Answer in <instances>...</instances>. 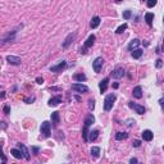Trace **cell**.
<instances>
[{"label":"cell","instance_id":"21","mask_svg":"<svg viewBox=\"0 0 164 164\" xmlns=\"http://www.w3.org/2000/svg\"><path fill=\"white\" fill-rule=\"evenodd\" d=\"M86 76L83 75V73H76V75H73V80L75 81H78V82H83L86 81Z\"/></svg>","mask_w":164,"mask_h":164},{"label":"cell","instance_id":"20","mask_svg":"<svg viewBox=\"0 0 164 164\" xmlns=\"http://www.w3.org/2000/svg\"><path fill=\"white\" fill-rule=\"evenodd\" d=\"M10 154H12L15 159H21V158H23V154L21 153L19 149H12L10 150Z\"/></svg>","mask_w":164,"mask_h":164},{"label":"cell","instance_id":"33","mask_svg":"<svg viewBox=\"0 0 164 164\" xmlns=\"http://www.w3.org/2000/svg\"><path fill=\"white\" fill-rule=\"evenodd\" d=\"M132 145H133V147H138V146L141 145V141H140V140H135Z\"/></svg>","mask_w":164,"mask_h":164},{"label":"cell","instance_id":"18","mask_svg":"<svg viewBox=\"0 0 164 164\" xmlns=\"http://www.w3.org/2000/svg\"><path fill=\"white\" fill-rule=\"evenodd\" d=\"M99 24H100V17L95 15L91 19V22H90V27H91V28H96V27H99Z\"/></svg>","mask_w":164,"mask_h":164},{"label":"cell","instance_id":"36","mask_svg":"<svg viewBox=\"0 0 164 164\" xmlns=\"http://www.w3.org/2000/svg\"><path fill=\"white\" fill-rule=\"evenodd\" d=\"M133 124H135V121H133V119H128V121H127V126H130V127H132Z\"/></svg>","mask_w":164,"mask_h":164},{"label":"cell","instance_id":"2","mask_svg":"<svg viewBox=\"0 0 164 164\" xmlns=\"http://www.w3.org/2000/svg\"><path fill=\"white\" fill-rule=\"evenodd\" d=\"M40 132L42 133L44 137H50V135H51V124H50V122L44 121L42 123H41Z\"/></svg>","mask_w":164,"mask_h":164},{"label":"cell","instance_id":"24","mask_svg":"<svg viewBox=\"0 0 164 164\" xmlns=\"http://www.w3.org/2000/svg\"><path fill=\"white\" fill-rule=\"evenodd\" d=\"M145 21H146V23L149 24V26H151L153 21H154V14H153V13H146V14H145Z\"/></svg>","mask_w":164,"mask_h":164},{"label":"cell","instance_id":"23","mask_svg":"<svg viewBox=\"0 0 164 164\" xmlns=\"http://www.w3.org/2000/svg\"><path fill=\"white\" fill-rule=\"evenodd\" d=\"M142 53H144V50H141V49H136V50H133L132 53H131V55H132L133 59H138V58H141Z\"/></svg>","mask_w":164,"mask_h":164},{"label":"cell","instance_id":"41","mask_svg":"<svg viewBox=\"0 0 164 164\" xmlns=\"http://www.w3.org/2000/svg\"><path fill=\"white\" fill-rule=\"evenodd\" d=\"M50 90L51 91H58V90H62L60 87H50Z\"/></svg>","mask_w":164,"mask_h":164},{"label":"cell","instance_id":"39","mask_svg":"<svg viewBox=\"0 0 164 164\" xmlns=\"http://www.w3.org/2000/svg\"><path fill=\"white\" fill-rule=\"evenodd\" d=\"M1 162H3V164H5V162H7V157H5L4 154H1Z\"/></svg>","mask_w":164,"mask_h":164},{"label":"cell","instance_id":"42","mask_svg":"<svg viewBox=\"0 0 164 164\" xmlns=\"http://www.w3.org/2000/svg\"><path fill=\"white\" fill-rule=\"evenodd\" d=\"M118 87H119V85L117 83V82H114V83H113V89H118Z\"/></svg>","mask_w":164,"mask_h":164},{"label":"cell","instance_id":"14","mask_svg":"<svg viewBox=\"0 0 164 164\" xmlns=\"http://www.w3.org/2000/svg\"><path fill=\"white\" fill-rule=\"evenodd\" d=\"M51 123H53L54 127H56V126L59 124V112L51 113Z\"/></svg>","mask_w":164,"mask_h":164},{"label":"cell","instance_id":"10","mask_svg":"<svg viewBox=\"0 0 164 164\" xmlns=\"http://www.w3.org/2000/svg\"><path fill=\"white\" fill-rule=\"evenodd\" d=\"M59 103H62V96H60V95H58V96H54V97H51V99H49L48 105H49V106H56Z\"/></svg>","mask_w":164,"mask_h":164},{"label":"cell","instance_id":"17","mask_svg":"<svg viewBox=\"0 0 164 164\" xmlns=\"http://www.w3.org/2000/svg\"><path fill=\"white\" fill-rule=\"evenodd\" d=\"M75 36H76V34H71V35H68V37L65 39V41L63 42V48H68V46L72 44V41H73V39H75Z\"/></svg>","mask_w":164,"mask_h":164},{"label":"cell","instance_id":"31","mask_svg":"<svg viewBox=\"0 0 164 164\" xmlns=\"http://www.w3.org/2000/svg\"><path fill=\"white\" fill-rule=\"evenodd\" d=\"M3 110H4V113H5V114H10V106L5 104L4 108H3Z\"/></svg>","mask_w":164,"mask_h":164},{"label":"cell","instance_id":"11","mask_svg":"<svg viewBox=\"0 0 164 164\" xmlns=\"http://www.w3.org/2000/svg\"><path fill=\"white\" fill-rule=\"evenodd\" d=\"M141 136H142L144 141H151L153 137H154V133H153L150 130H145V131H142Z\"/></svg>","mask_w":164,"mask_h":164},{"label":"cell","instance_id":"27","mask_svg":"<svg viewBox=\"0 0 164 164\" xmlns=\"http://www.w3.org/2000/svg\"><path fill=\"white\" fill-rule=\"evenodd\" d=\"M126 30H127V23H123V24H121V26L116 30V34L119 35V34H122V32H124Z\"/></svg>","mask_w":164,"mask_h":164},{"label":"cell","instance_id":"26","mask_svg":"<svg viewBox=\"0 0 164 164\" xmlns=\"http://www.w3.org/2000/svg\"><path fill=\"white\" fill-rule=\"evenodd\" d=\"M97 136H99V131L97 130H94V131H90V141H95L97 138Z\"/></svg>","mask_w":164,"mask_h":164},{"label":"cell","instance_id":"8","mask_svg":"<svg viewBox=\"0 0 164 164\" xmlns=\"http://www.w3.org/2000/svg\"><path fill=\"white\" fill-rule=\"evenodd\" d=\"M7 62L9 64H13V65H19L21 64V58L19 56H15V55H8L7 56Z\"/></svg>","mask_w":164,"mask_h":164},{"label":"cell","instance_id":"9","mask_svg":"<svg viewBox=\"0 0 164 164\" xmlns=\"http://www.w3.org/2000/svg\"><path fill=\"white\" fill-rule=\"evenodd\" d=\"M65 65H67V62L62 60L59 64L54 65V67H50V71H51V72H62V71L65 68Z\"/></svg>","mask_w":164,"mask_h":164},{"label":"cell","instance_id":"12","mask_svg":"<svg viewBox=\"0 0 164 164\" xmlns=\"http://www.w3.org/2000/svg\"><path fill=\"white\" fill-rule=\"evenodd\" d=\"M108 82H109V77H105L104 80H101L99 82V89H100V92H105L106 89H108Z\"/></svg>","mask_w":164,"mask_h":164},{"label":"cell","instance_id":"22","mask_svg":"<svg viewBox=\"0 0 164 164\" xmlns=\"http://www.w3.org/2000/svg\"><path fill=\"white\" fill-rule=\"evenodd\" d=\"M127 137H128V133H127V132H117V133H116V140H117V141L126 140Z\"/></svg>","mask_w":164,"mask_h":164},{"label":"cell","instance_id":"29","mask_svg":"<svg viewBox=\"0 0 164 164\" xmlns=\"http://www.w3.org/2000/svg\"><path fill=\"white\" fill-rule=\"evenodd\" d=\"M89 109H90V110H94V109H95V100L94 99L89 100Z\"/></svg>","mask_w":164,"mask_h":164},{"label":"cell","instance_id":"25","mask_svg":"<svg viewBox=\"0 0 164 164\" xmlns=\"http://www.w3.org/2000/svg\"><path fill=\"white\" fill-rule=\"evenodd\" d=\"M99 155H100V147H97V146L91 147V157L92 158H99Z\"/></svg>","mask_w":164,"mask_h":164},{"label":"cell","instance_id":"19","mask_svg":"<svg viewBox=\"0 0 164 164\" xmlns=\"http://www.w3.org/2000/svg\"><path fill=\"white\" fill-rule=\"evenodd\" d=\"M94 122H95V117L90 113L89 116L86 117V119H85V126H86V127H90V126H91Z\"/></svg>","mask_w":164,"mask_h":164},{"label":"cell","instance_id":"3","mask_svg":"<svg viewBox=\"0 0 164 164\" xmlns=\"http://www.w3.org/2000/svg\"><path fill=\"white\" fill-rule=\"evenodd\" d=\"M72 90L76 92H80V94H87V92H89V87L83 83H73Z\"/></svg>","mask_w":164,"mask_h":164},{"label":"cell","instance_id":"1","mask_svg":"<svg viewBox=\"0 0 164 164\" xmlns=\"http://www.w3.org/2000/svg\"><path fill=\"white\" fill-rule=\"evenodd\" d=\"M117 96L116 94H109L105 96V99H104V110L105 112H109L112 108H113V104L116 101Z\"/></svg>","mask_w":164,"mask_h":164},{"label":"cell","instance_id":"7","mask_svg":"<svg viewBox=\"0 0 164 164\" xmlns=\"http://www.w3.org/2000/svg\"><path fill=\"white\" fill-rule=\"evenodd\" d=\"M17 146H18V149L21 150V153L23 154V158L26 160H30L31 159V157H30V151H28V149H27L26 146H24L23 144H17Z\"/></svg>","mask_w":164,"mask_h":164},{"label":"cell","instance_id":"15","mask_svg":"<svg viewBox=\"0 0 164 164\" xmlns=\"http://www.w3.org/2000/svg\"><path fill=\"white\" fill-rule=\"evenodd\" d=\"M123 76H124V69H123V68H117V69L113 72V78H117V80H118V78H122Z\"/></svg>","mask_w":164,"mask_h":164},{"label":"cell","instance_id":"40","mask_svg":"<svg viewBox=\"0 0 164 164\" xmlns=\"http://www.w3.org/2000/svg\"><path fill=\"white\" fill-rule=\"evenodd\" d=\"M32 150H34V153H35V154H37V153L40 151V149H39V147H36V146H34V147H32Z\"/></svg>","mask_w":164,"mask_h":164},{"label":"cell","instance_id":"16","mask_svg":"<svg viewBox=\"0 0 164 164\" xmlns=\"http://www.w3.org/2000/svg\"><path fill=\"white\" fill-rule=\"evenodd\" d=\"M140 45V40H137V39H133L132 41H131L130 44H128V50H131V51H133V50H136V48Z\"/></svg>","mask_w":164,"mask_h":164},{"label":"cell","instance_id":"6","mask_svg":"<svg viewBox=\"0 0 164 164\" xmlns=\"http://www.w3.org/2000/svg\"><path fill=\"white\" fill-rule=\"evenodd\" d=\"M94 41H95V35H90V36L87 37L86 42H85L83 49H81V54H85V53H86V49L91 48V46L94 45Z\"/></svg>","mask_w":164,"mask_h":164},{"label":"cell","instance_id":"30","mask_svg":"<svg viewBox=\"0 0 164 164\" xmlns=\"http://www.w3.org/2000/svg\"><path fill=\"white\" fill-rule=\"evenodd\" d=\"M146 5H147V8L155 7V5H157V0H149V1L146 3Z\"/></svg>","mask_w":164,"mask_h":164},{"label":"cell","instance_id":"37","mask_svg":"<svg viewBox=\"0 0 164 164\" xmlns=\"http://www.w3.org/2000/svg\"><path fill=\"white\" fill-rule=\"evenodd\" d=\"M36 82H37L39 85H42V83H44V78H42V77H37V78H36Z\"/></svg>","mask_w":164,"mask_h":164},{"label":"cell","instance_id":"5","mask_svg":"<svg viewBox=\"0 0 164 164\" xmlns=\"http://www.w3.org/2000/svg\"><path fill=\"white\" fill-rule=\"evenodd\" d=\"M128 106H130L131 109H133V110H135L137 114H144L145 112H146L142 105H140V104H136V103H133V101H128Z\"/></svg>","mask_w":164,"mask_h":164},{"label":"cell","instance_id":"13","mask_svg":"<svg viewBox=\"0 0 164 164\" xmlns=\"http://www.w3.org/2000/svg\"><path fill=\"white\" fill-rule=\"evenodd\" d=\"M132 94H133V96H135L136 99H141V97H142V87H141V86H136L135 89H133Z\"/></svg>","mask_w":164,"mask_h":164},{"label":"cell","instance_id":"28","mask_svg":"<svg viewBox=\"0 0 164 164\" xmlns=\"http://www.w3.org/2000/svg\"><path fill=\"white\" fill-rule=\"evenodd\" d=\"M131 15H132L131 10H124V12H123V18H124V19H130Z\"/></svg>","mask_w":164,"mask_h":164},{"label":"cell","instance_id":"43","mask_svg":"<svg viewBox=\"0 0 164 164\" xmlns=\"http://www.w3.org/2000/svg\"><path fill=\"white\" fill-rule=\"evenodd\" d=\"M163 151H164V146H163Z\"/></svg>","mask_w":164,"mask_h":164},{"label":"cell","instance_id":"4","mask_svg":"<svg viewBox=\"0 0 164 164\" xmlns=\"http://www.w3.org/2000/svg\"><path fill=\"white\" fill-rule=\"evenodd\" d=\"M104 65V59L101 58V56H99V58H96L94 62H92V68H94V71L96 73H100V71H101Z\"/></svg>","mask_w":164,"mask_h":164},{"label":"cell","instance_id":"44","mask_svg":"<svg viewBox=\"0 0 164 164\" xmlns=\"http://www.w3.org/2000/svg\"><path fill=\"white\" fill-rule=\"evenodd\" d=\"M163 22H164V17H163Z\"/></svg>","mask_w":164,"mask_h":164},{"label":"cell","instance_id":"32","mask_svg":"<svg viewBox=\"0 0 164 164\" xmlns=\"http://www.w3.org/2000/svg\"><path fill=\"white\" fill-rule=\"evenodd\" d=\"M24 101H26L27 104H32V103L35 101V96H32V97H28V99H26V100H24Z\"/></svg>","mask_w":164,"mask_h":164},{"label":"cell","instance_id":"34","mask_svg":"<svg viewBox=\"0 0 164 164\" xmlns=\"http://www.w3.org/2000/svg\"><path fill=\"white\" fill-rule=\"evenodd\" d=\"M162 65H163V60L162 59H158L157 60V68H162Z\"/></svg>","mask_w":164,"mask_h":164},{"label":"cell","instance_id":"38","mask_svg":"<svg viewBox=\"0 0 164 164\" xmlns=\"http://www.w3.org/2000/svg\"><path fill=\"white\" fill-rule=\"evenodd\" d=\"M159 104H160V106H162V109H164V97L159 99Z\"/></svg>","mask_w":164,"mask_h":164},{"label":"cell","instance_id":"35","mask_svg":"<svg viewBox=\"0 0 164 164\" xmlns=\"http://www.w3.org/2000/svg\"><path fill=\"white\" fill-rule=\"evenodd\" d=\"M130 164H138V160L136 158H131L130 159Z\"/></svg>","mask_w":164,"mask_h":164}]
</instances>
